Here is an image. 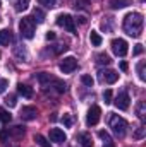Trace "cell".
Returning <instances> with one entry per match:
<instances>
[{
  "label": "cell",
  "mask_w": 146,
  "mask_h": 147,
  "mask_svg": "<svg viewBox=\"0 0 146 147\" xmlns=\"http://www.w3.org/2000/svg\"><path fill=\"white\" fill-rule=\"evenodd\" d=\"M143 24H145L143 16H141L139 12H131V14H127V16L124 17L122 28H124V31H126L129 36L138 38L141 34V31H143Z\"/></svg>",
  "instance_id": "cell-1"
},
{
  "label": "cell",
  "mask_w": 146,
  "mask_h": 147,
  "mask_svg": "<svg viewBox=\"0 0 146 147\" xmlns=\"http://www.w3.org/2000/svg\"><path fill=\"white\" fill-rule=\"evenodd\" d=\"M19 31H21V36L26 38V39L35 38L36 22L33 21V17H23V19H21V22H19Z\"/></svg>",
  "instance_id": "cell-2"
},
{
  "label": "cell",
  "mask_w": 146,
  "mask_h": 147,
  "mask_svg": "<svg viewBox=\"0 0 146 147\" xmlns=\"http://www.w3.org/2000/svg\"><path fill=\"white\" fill-rule=\"evenodd\" d=\"M110 127H112L113 134L122 139L126 135V130H127V121L122 116H119V115H112L110 116Z\"/></svg>",
  "instance_id": "cell-3"
},
{
  "label": "cell",
  "mask_w": 146,
  "mask_h": 147,
  "mask_svg": "<svg viewBox=\"0 0 146 147\" xmlns=\"http://www.w3.org/2000/svg\"><path fill=\"white\" fill-rule=\"evenodd\" d=\"M110 46H112V51H113L117 57H126V55H127V51H129V45H127V41H126V39H122V38L112 39Z\"/></svg>",
  "instance_id": "cell-4"
},
{
  "label": "cell",
  "mask_w": 146,
  "mask_h": 147,
  "mask_svg": "<svg viewBox=\"0 0 146 147\" xmlns=\"http://www.w3.org/2000/svg\"><path fill=\"white\" fill-rule=\"evenodd\" d=\"M57 26H60V28H64L65 31L76 34V24H74V19L69 14H60V16L57 17Z\"/></svg>",
  "instance_id": "cell-5"
},
{
  "label": "cell",
  "mask_w": 146,
  "mask_h": 147,
  "mask_svg": "<svg viewBox=\"0 0 146 147\" xmlns=\"http://www.w3.org/2000/svg\"><path fill=\"white\" fill-rule=\"evenodd\" d=\"M100 116H102V108H100V106H96V105H93V106L88 110L86 123H88L89 127H95V125L100 121Z\"/></svg>",
  "instance_id": "cell-6"
},
{
  "label": "cell",
  "mask_w": 146,
  "mask_h": 147,
  "mask_svg": "<svg viewBox=\"0 0 146 147\" xmlns=\"http://www.w3.org/2000/svg\"><path fill=\"white\" fill-rule=\"evenodd\" d=\"M59 69H60V70H62L64 74H71V72H74V70L77 69V60H76L74 57H65V58L60 62Z\"/></svg>",
  "instance_id": "cell-7"
},
{
  "label": "cell",
  "mask_w": 146,
  "mask_h": 147,
  "mask_svg": "<svg viewBox=\"0 0 146 147\" xmlns=\"http://www.w3.org/2000/svg\"><path fill=\"white\" fill-rule=\"evenodd\" d=\"M129 94L127 92H120L117 98H115V106H117V110H120V111H126L127 108H129Z\"/></svg>",
  "instance_id": "cell-8"
},
{
  "label": "cell",
  "mask_w": 146,
  "mask_h": 147,
  "mask_svg": "<svg viewBox=\"0 0 146 147\" xmlns=\"http://www.w3.org/2000/svg\"><path fill=\"white\" fill-rule=\"evenodd\" d=\"M100 79L102 82H107V84H115L119 80V74L115 70H102L100 72Z\"/></svg>",
  "instance_id": "cell-9"
},
{
  "label": "cell",
  "mask_w": 146,
  "mask_h": 147,
  "mask_svg": "<svg viewBox=\"0 0 146 147\" xmlns=\"http://www.w3.org/2000/svg\"><path fill=\"white\" fill-rule=\"evenodd\" d=\"M36 116H38V110L35 106H24V108L21 110V118L26 120V121H31V120H35Z\"/></svg>",
  "instance_id": "cell-10"
},
{
  "label": "cell",
  "mask_w": 146,
  "mask_h": 147,
  "mask_svg": "<svg viewBox=\"0 0 146 147\" xmlns=\"http://www.w3.org/2000/svg\"><path fill=\"white\" fill-rule=\"evenodd\" d=\"M65 134H64V130H60V128H52L50 130V140L52 142H57V144H62V142H65Z\"/></svg>",
  "instance_id": "cell-11"
},
{
  "label": "cell",
  "mask_w": 146,
  "mask_h": 147,
  "mask_svg": "<svg viewBox=\"0 0 146 147\" xmlns=\"http://www.w3.org/2000/svg\"><path fill=\"white\" fill-rule=\"evenodd\" d=\"M77 142H79L83 147H91V146H93L91 134H88V132H83V134H79V135H77Z\"/></svg>",
  "instance_id": "cell-12"
},
{
  "label": "cell",
  "mask_w": 146,
  "mask_h": 147,
  "mask_svg": "<svg viewBox=\"0 0 146 147\" xmlns=\"http://www.w3.org/2000/svg\"><path fill=\"white\" fill-rule=\"evenodd\" d=\"M12 43V33L10 29H2L0 31V45L2 46H9Z\"/></svg>",
  "instance_id": "cell-13"
},
{
  "label": "cell",
  "mask_w": 146,
  "mask_h": 147,
  "mask_svg": "<svg viewBox=\"0 0 146 147\" xmlns=\"http://www.w3.org/2000/svg\"><path fill=\"white\" fill-rule=\"evenodd\" d=\"M36 79H38V82H40L43 87H48V86H50V82H53V79H55V77H52L50 74H46V72H41V74H38V75H36Z\"/></svg>",
  "instance_id": "cell-14"
},
{
  "label": "cell",
  "mask_w": 146,
  "mask_h": 147,
  "mask_svg": "<svg viewBox=\"0 0 146 147\" xmlns=\"http://www.w3.org/2000/svg\"><path fill=\"white\" fill-rule=\"evenodd\" d=\"M17 92L23 96V98H33V87L26 86V84H17Z\"/></svg>",
  "instance_id": "cell-15"
},
{
  "label": "cell",
  "mask_w": 146,
  "mask_h": 147,
  "mask_svg": "<svg viewBox=\"0 0 146 147\" xmlns=\"http://www.w3.org/2000/svg\"><path fill=\"white\" fill-rule=\"evenodd\" d=\"M127 5H131V0H110L112 9H124Z\"/></svg>",
  "instance_id": "cell-16"
},
{
  "label": "cell",
  "mask_w": 146,
  "mask_h": 147,
  "mask_svg": "<svg viewBox=\"0 0 146 147\" xmlns=\"http://www.w3.org/2000/svg\"><path fill=\"white\" fill-rule=\"evenodd\" d=\"M136 115H138L141 120L146 118V103L145 101H139V103H138V106H136Z\"/></svg>",
  "instance_id": "cell-17"
},
{
  "label": "cell",
  "mask_w": 146,
  "mask_h": 147,
  "mask_svg": "<svg viewBox=\"0 0 146 147\" xmlns=\"http://www.w3.org/2000/svg\"><path fill=\"white\" fill-rule=\"evenodd\" d=\"M110 57L107 55V53H98L96 55V63L98 65H110Z\"/></svg>",
  "instance_id": "cell-18"
},
{
  "label": "cell",
  "mask_w": 146,
  "mask_h": 147,
  "mask_svg": "<svg viewBox=\"0 0 146 147\" xmlns=\"http://www.w3.org/2000/svg\"><path fill=\"white\" fill-rule=\"evenodd\" d=\"M52 87H55V91H57L59 94L65 92V84H64L60 79H53V82H52Z\"/></svg>",
  "instance_id": "cell-19"
},
{
  "label": "cell",
  "mask_w": 146,
  "mask_h": 147,
  "mask_svg": "<svg viewBox=\"0 0 146 147\" xmlns=\"http://www.w3.org/2000/svg\"><path fill=\"white\" fill-rule=\"evenodd\" d=\"M89 41H91V45H93V46H100L103 39H102V36H100L96 31H91V33H89Z\"/></svg>",
  "instance_id": "cell-20"
},
{
  "label": "cell",
  "mask_w": 146,
  "mask_h": 147,
  "mask_svg": "<svg viewBox=\"0 0 146 147\" xmlns=\"http://www.w3.org/2000/svg\"><path fill=\"white\" fill-rule=\"evenodd\" d=\"M33 21L35 22H43L45 21V12L41 9H35L33 10Z\"/></svg>",
  "instance_id": "cell-21"
},
{
  "label": "cell",
  "mask_w": 146,
  "mask_h": 147,
  "mask_svg": "<svg viewBox=\"0 0 146 147\" xmlns=\"http://www.w3.org/2000/svg\"><path fill=\"white\" fill-rule=\"evenodd\" d=\"M35 142H36L40 147H52V146H50V142H48L43 135H40V134H38V135H35Z\"/></svg>",
  "instance_id": "cell-22"
},
{
  "label": "cell",
  "mask_w": 146,
  "mask_h": 147,
  "mask_svg": "<svg viewBox=\"0 0 146 147\" xmlns=\"http://www.w3.org/2000/svg\"><path fill=\"white\" fill-rule=\"evenodd\" d=\"M29 7V0H16V10L21 12V10H26Z\"/></svg>",
  "instance_id": "cell-23"
},
{
  "label": "cell",
  "mask_w": 146,
  "mask_h": 147,
  "mask_svg": "<svg viewBox=\"0 0 146 147\" xmlns=\"http://www.w3.org/2000/svg\"><path fill=\"white\" fill-rule=\"evenodd\" d=\"M145 134H146V128L141 125V127H138V128H136V132H134V135H132V137H134L136 140H141V139L145 137Z\"/></svg>",
  "instance_id": "cell-24"
},
{
  "label": "cell",
  "mask_w": 146,
  "mask_h": 147,
  "mask_svg": "<svg viewBox=\"0 0 146 147\" xmlns=\"http://www.w3.org/2000/svg\"><path fill=\"white\" fill-rule=\"evenodd\" d=\"M10 120H12V115H10L9 111L0 110V121H2V123H9Z\"/></svg>",
  "instance_id": "cell-25"
},
{
  "label": "cell",
  "mask_w": 146,
  "mask_h": 147,
  "mask_svg": "<svg viewBox=\"0 0 146 147\" xmlns=\"http://www.w3.org/2000/svg\"><path fill=\"white\" fill-rule=\"evenodd\" d=\"M145 67H146V62H139V63H138V75H139V79H141V80H146Z\"/></svg>",
  "instance_id": "cell-26"
},
{
  "label": "cell",
  "mask_w": 146,
  "mask_h": 147,
  "mask_svg": "<svg viewBox=\"0 0 146 147\" xmlns=\"http://www.w3.org/2000/svg\"><path fill=\"white\" fill-rule=\"evenodd\" d=\"M81 82H83L84 86H88V87H91V86L95 84V80H93V77H91V75H88V74H84V75H81Z\"/></svg>",
  "instance_id": "cell-27"
},
{
  "label": "cell",
  "mask_w": 146,
  "mask_h": 147,
  "mask_svg": "<svg viewBox=\"0 0 146 147\" xmlns=\"http://www.w3.org/2000/svg\"><path fill=\"white\" fill-rule=\"evenodd\" d=\"M62 123L67 127V128H71L72 127V115H69V113H65L64 116H62Z\"/></svg>",
  "instance_id": "cell-28"
},
{
  "label": "cell",
  "mask_w": 146,
  "mask_h": 147,
  "mask_svg": "<svg viewBox=\"0 0 146 147\" xmlns=\"http://www.w3.org/2000/svg\"><path fill=\"white\" fill-rule=\"evenodd\" d=\"M16 55H17L19 58H23L24 62L28 60V53H26V50H24V48H21V46H17V48H16Z\"/></svg>",
  "instance_id": "cell-29"
},
{
  "label": "cell",
  "mask_w": 146,
  "mask_h": 147,
  "mask_svg": "<svg viewBox=\"0 0 146 147\" xmlns=\"http://www.w3.org/2000/svg\"><path fill=\"white\" fill-rule=\"evenodd\" d=\"M5 105H7L9 108H14V106L17 105V101H16V96H14V94L7 96V98H5Z\"/></svg>",
  "instance_id": "cell-30"
},
{
  "label": "cell",
  "mask_w": 146,
  "mask_h": 147,
  "mask_svg": "<svg viewBox=\"0 0 146 147\" xmlns=\"http://www.w3.org/2000/svg\"><path fill=\"white\" fill-rule=\"evenodd\" d=\"M98 137H100L102 140H105V144L112 142V137H110V135L107 134V132H105V130H100V132H98Z\"/></svg>",
  "instance_id": "cell-31"
},
{
  "label": "cell",
  "mask_w": 146,
  "mask_h": 147,
  "mask_svg": "<svg viewBox=\"0 0 146 147\" xmlns=\"http://www.w3.org/2000/svg\"><path fill=\"white\" fill-rule=\"evenodd\" d=\"M67 48H69V46H65V45H57V46L53 48V53H57V55H60V53H64V51H67Z\"/></svg>",
  "instance_id": "cell-32"
},
{
  "label": "cell",
  "mask_w": 146,
  "mask_h": 147,
  "mask_svg": "<svg viewBox=\"0 0 146 147\" xmlns=\"http://www.w3.org/2000/svg\"><path fill=\"white\" fill-rule=\"evenodd\" d=\"M9 87V80L7 79H0V94H3Z\"/></svg>",
  "instance_id": "cell-33"
},
{
  "label": "cell",
  "mask_w": 146,
  "mask_h": 147,
  "mask_svg": "<svg viewBox=\"0 0 146 147\" xmlns=\"http://www.w3.org/2000/svg\"><path fill=\"white\" fill-rule=\"evenodd\" d=\"M103 101H105V105H110L112 103V91L107 89L105 92H103Z\"/></svg>",
  "instance_id": "cell-34"
},
{
  "label": "cell",
  "mask_w": 146,
  "mask_h": 147,
  "mask_svg": "<svg viewBox=\"0 0 146 147\" xmlns=\"http://www.w3.org/2000/svg\"><path fill=\"white\" fill-rule=\"evenodd\" d=\"M38 2H40L41 5H45V7H48V9H50V7H53V5H55V2H57V0H38Z\"/></svg>",
  "instance_id": "cell-35"
},
{
  "label": "cell",
  "mask_w": 146,
  "mask_h": 147,
  "mask_svg": "<svg viewBox=\"0 0 146 147\" xmlns=\"http://www.w3.org/2000/svg\"><path fill=\"white\" fill-rule=\"evenodd\" d=\"M76 7H81V9H88V0H77V2H76Z\"/></svg>",
  "instance_id": "cell-36"
},
{
  "label": "cell",
  "mask_w": 146,
  "mask_h": 147,
  "mask_svg": "<svg viewBox=\"0 0 146 147\" xmlns=\"http://www.w3.org/2000/svg\"><path fill=\"white\" fill-rule=\"evenodd\" d=\"M9 134H10V132H9L7 128H5V130H0V142H3V140L9 137Z\"/></svg>",
  "instance_id": "cell-37"
},
{
  "label": "cell",
  "mask_w": 146,
  "mask_h": 147,
  "mask_svg": "<svg viewBox=\"0 0 146 147\" xmlns=\"http://www.w3.org/2000/svg\"><path fill=\"white\" fill-rule=\"evenodd\" d=\"M143 50H145V48H143V45H136L132 53H134V55H141V53H143Z\"/></svg>",
  "instance_id": "cell-38"
},
{
  "label": "cell",
  "mask_w": 146,
  "mask_h": 147,
  "mask_svg": "<svg viewBox=\"0 0 146 147\" xmlns=\"http://www.w3.org/2000/svg\"><path fill=\"white\" fill-rule=\"evenodd\" d=\"M12 134H17V135L24 134V127H14V128H12Z\"/></svg>",
  "instance_id": "cell-39"
},
{
  "label": "cell",
  "mask_w": 146,
  "mask_h": 147,
  "mask_svg": "<svg viewBox=\"0 0 146 147\" xmlns=\"http://www.w3.org/2000/svg\"><path fill=\"white\" fill-rule=\"evenodd\" d=\"M77 22H79V24H86V22H88L86 16H79V17H77Z\"/></svg>",
  "instance_id": "cell-40"
},
{
  "label": "cell",
  "mask_w": 146,
  "mask_h": 147,
  "mask_svg": "<svg viewBox=\"0 0 146 147\" xmlns=\"http://www.w3.org/2000/svg\"><path fill=\"white\" fill-rule=\"evenodd\" d=\"M46 39H48V41H50V39H55V33H53V31H48V33H46Z\"/></svg>",
  "instance_id": "cell-41"
},
{
  "label": "cell",
  "mask_w": 146,
  "mask_h": 147,
  "mask_svg": "<svg viewBox=\"0 0 146 147\" xmlns=\"http://www.w3.org/2000/svg\"><path fill=\"white\" fill-rule=\"evenodd\" d=\"M127 69H129V65H127L126 62H122V63H120V70H124V72H126Z\"/></svg>",
  "instance_id": "cell-42"
},
{
  "label": "cell",
  "mask_w": 146,
  "mask_h": 147,
  "mask_svg": "<svg viewBox=\"0 0 146 147\" xmlns=\"http://www.w3.org/2000/svg\"><path fill=\"white\" fill-rule=\"evenodd\" d=\"M103 147H115V146H113L112 142H108V144H105V146H103Z\"/></svg>",
  "instance_id": "cell-43"
},
{
  "label": "cell",
  "mask_w": 146,
  "mask_h": 147,
  "mask_svg": "<svg viewBox=\"0 0 146 147\" xmlns=\"http://www.w3.org/2000/svg\"><path fill=\"white\" fill-rule=\"evenodd\" d=\"M0 7H2V0H0Z\"/></svg>",
  "instance_id": "cell-44"
},
{
  "label": "cell",
  "mask_w": 146,
  "mask_h": 147,
  "mask_svg": "<svg viewBox=\"0 0 146 147\" xmlns=\"http://www.w3.org/2000/svg\"><path fill=\"white\" fill-rule=\"evenodd\" d=\"M139 2H145V0H139Z\"/></svg>",
  "instance_id": "cell-45"
}]
</instances>
